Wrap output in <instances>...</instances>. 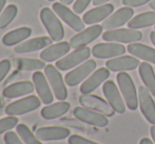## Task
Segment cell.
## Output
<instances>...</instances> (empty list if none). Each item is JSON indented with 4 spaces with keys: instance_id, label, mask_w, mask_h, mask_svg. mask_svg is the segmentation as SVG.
Returning <instances> with one entry per match:
<instances>
[{
    "instance_id": "16",
    "label": "cell",
    "mask_w": 155,
    "mask_h": 144,
    "mask_svg": "<svg viewBox=\"0 0 155 144\" xmlns=\"http://www.w3.org/2000/svg\"><path fill=\"white\" fill-rule=\"evenodd\" d=\"M127 49L118 42L98 43L92 47V55L98 59L115 58L126 53Z\"/></svg>"
},
{
    "instance_id": "6",
    "label": "cell",
    "mask_w": 155,
    "mask_h": 144,
    "mask_svg": "<svg viewBox=\"0 0 155 144\" xmlns=\"http://www.w3.org/2000/svg\"><path fill=\"white\" fill-rule=\"evenodd\" d=\"M143 38V34L138 30L133 29H115L109 30L102 34V39L108 42L118 43H133L138 42Z\"/></svg>"
},
{
    "instance_id": "2",
    "label": "cell",
    "mask_w": 155,
    "mask_h": 144,
    "mask_svg": "<svg viewBox=\"0 0 155 144\" xmlns=\"http://www.w3.org/2000/svg\"><path fill=\"white\" fill-rule=\"evenodd\" d=\"M118 86L120 88L121 95L126 102V105L129 110H135L138 106V97L135 84L131 76L126 72H119L116 76Z\"/></svg>"
},
{
    "instance_id": "32",
    "label": "cell",
    "mask_w": 155,
    "mask_h": 144,
    "mask_svg": "<svg viewBox=\"0 0 155 144\" xmlns=\"http://www.w3.org/2000/svg\"><path fill=\"white\" fill-rule=\"evenodd\" d=\"M18 118L16 116H8L0 119V135L12 130L18 125Z\"/></svg>"
},
{
    "instance_id": "19",
    "label": "cell",
    "mask_w": 155,
    "mask_h": 144,
    "mask_svg": "<svg viewBox=\"0 0 155 144\" xmlns=\"http://www.w3.org/2000/svg\"><path fill=\"white\" fill-rule=\"evenodd\" d=\"M110 76V69L106 67L94 71L80 85V93L81 94H91L95 91L101 83H104Z\"/></svg>"
},
{
    "instance_id": "11",
    "label": "cell",
    "mask_w": 155,
    "mask_h": 144,
    "mask_svg": "<svg viewBox=\"0 0 155 144\" xmlns=\"http://www.w3.org/2000/svg\"><path fill=\"white\" fill-rule=\"evenodd\" d=\"M79 103L84 107L90 108V110H93L95 112L101 113V114L106 115L107 117L114 116L115 110L110 105V103L96 95L82 94L79 97Z\"/></svg>"
},
{
    "instance_id": "37",
    "label": "cell",
    "mask_w": 155,
    "mask_h": 144,
    "mask_svg": "<svg viewBox=\"0 0 155 144\" xmlns=\"http://www.w3.org/2000/svg\"><path fill=\"white\" fill-rule=\"evenodd\" d=\"M151 0H123V4L124 6H130V8H137L146 4Z\"/></svg>"
},
{
    "instance_id": "28",
    "label": "cell",
    "mask_w": 155,
    "mask_h": 144,
    "mask_svg": "<svg viewBox=\"0 0 155 144\" xmlns=\"http://www.w3.org/2000/svg\"><path fill=\"white\" fill-rule=\"evenodd\" d=\"M138 72L145 86L149 89L152 96L155 97V73L152 65L145 61L139 64Z\"/></svg>"
},
{
    "instance_id": "30",
    "label": "cell",
    "mask_w": 155,
    "mask_h": 144,
    "mask_svg": "<svg viewBox=\"0 0 155 144\" xmlns=\"http://www.w3.org/2000/svg\"><path fill=\"white\" fill-rule=\"evenodd\" d=\"M16 133L25 144H43L42 141L37 138L36 134H34L25 123H18V125L16 126Z\"/></svg>"
},
{
    "instance_id": "18",
    "label": "cell",
    "mask_w": 155,
    "mask_h": 144,
    "mask_svg": "<svg viewBox=\"0 0 155 144\" xmlns=\"http://www.w3.org/2000/svg\"><path fill=\"white\" fill-rule=\"evenodd\" d=\"M71 49V45L67 41L56 42L55 44H51L42 50V52L40 53V59L45 62L49 63L53 62V61H57L64 57L65 55H68Z\"/></svg>"
},
{
    "instance_id": "5",
    "label": "cell",
    "mask_w": 155,
    "mask_h": 144,
    "mask_svg": "<svg viewBox=\"0 0 155 144\" xmlns=\"http://www.w3.org/2000/svg\"><path fill=\"white\" fill-rule=\"evenodd\" d=\"M91 56V49L88 46L79 47V49H75L72 53L65 55L64 57L57 60L56 62V67L59 71H69L74 67L78 66L79 64L84 63L87 61L89 57Z\"/></svg>"
},
{
    "instance_id": "42",
    "label": "cell",
    "mask_w": 155,
    "mask_h": 144,
    "mask_svg": "<svg viewBox=\"0 0 155 144\" xmlns=\"http://www.w3.org/2000/svg\"><path fill=\"white\" fill-rule=\"evenodd\" d=\"M150 40H151V42L153 43V45L155 46V30H152L150 33Z\"/></svg>"
},
{
    "instance_id": "25",
    "label": "cell",
    "mask_w": 155,
    "mask_h": 144,
    "mask_svg": "<svg viewBox=\"0 0 155 144\" xmlns=\"http://www.w3.org/2000/svg\"><path fill=\"white\" fill-rule=\"evenodd\" d=\"M128 52L134 57L143 59L146 62H150L155 64V49L148 46L143 43L133 42L130 43L127 47Z\"/></svg>"
},
{
    "instance_id": "3",
    "label": "cell",
    "mask_w": 155,
    "mask_h": 144,
    "mask_svg": "<svg viewBox=\"0 0 155 144\" xmlns=\"http://www.w3.org/2000/svg\"><path fill=\"white\" fill-rule=\"evenodd\" d=\"M41 100L38 96L28 95L27 97H23L21 99L15 100L11 102L5 107V114L8 116H21L29 114L31 112H34L37 108L40 107Z\"/></svg>"
},
{
    "instance_id": "27",
    "label": "cell",
    "mask_w": 155,
    "mask_h": 144,
    "mask_svg": "<svg viewBox=\"0 0 155 144\" xmlns=\"http://www.w3.org/2000/svg\"><path fill=\"white\" fill-rule=\"evenodd\" d=\"M129 29L139 30L155 25V11L154 12H145L134 16L128 23Z\"/></svg>"
},
{
    "instance_id": "39",
    "label": "cell",
    "mask_w": 155,
    "mask_h": 144,
    "mask_svg": "<svg viewBox=\"0 0 155 144\" xmlns=\"http://www.w3.org/2000/svg\"><path fill=\"white\" fill-rule=\"evenodd\" d=\"M139 144H154V142L151 140V139H149V138H147V137H145V138L141 139L140 142H139Z\"/></svg>"
},
{
    "instance_id": "45",
    "label": "cell",
    "mask_w": 155,
    "mask_h": 144,
    "mask_svg": "<svg viewBox=\"0 0 155 144\" xmlns=\"http://www.w3.org/2000/svg\"><path fill=\"white\" fill-rule=\"evenodd\" d=\"M48 1H55V0H48Z\"/></svg>"
},
{
    "instance_id": "12",
    "label": "cell",
    "mask_w": 155,
    "mask_h": 144,
    "mask_svg": "<svg viewBox=\"0 0 155 144\" xmlns=\"http://www.w3.org/2000/svg\"><path fill=\"white\" fill-rule=\"evenodd\" d=\"M102 30H104L102 25H91L90 27L84 29V30H81L78 34H76L75 36L72 37L69 42L70 45H71L72 49H79V47L87 46V45L93 42L95 39H97L101 35Z\"/></svg>"
},
{
    "instance_id": "43",
    "label": "cell",
    "mask_w": 155,
    "mask_h": 144,
    "mask_svg": "<svg viewBox=\"0 0 155 144\" xmlns=\"http://www.w3.org/2000/svg\"><path fill=\"white\" fill-rule=\"evenodd\" d=\"M74 1H76V0H60V2H61L62 4H64V5H70V4H72Z\"/></svg>"
},
{
    "instance_id": "22",
    "label": "cell",
    "mask_w": 155,
    "mask_h": 144,
    "mask_svg": "<svg viewBox=\"0 0 155 144\" xmlns=\"http://www.w3.org/2000/svg\"><path fill=\"white\" fill-rule=\"evenodd\" d=\"M138 58L132 57V56H121V57L111 58L110 60L107 61L106 66L111 72H127L132 71V69H137L139 66Z\"/></svg>"
},
{
    "instance_id": "36",
    "label": "cell",
    "mask_w": 155,
    "mask_h": 144,
    "mask_svg": "<svg viewBox=\"0 0 155 144\" xmlns=\"http://www.w3.org/2000/svg\"><path fill=\"white\" fill-rule=\"evenodd\" d=\"M91 1H93V0H76V1L74 2L73 11L76 14H81V13H84V10L89 6Z\"/></svg>"
},
{
    "instance_id": "1",
    "label": "cell",
    "mask_w": 155,
    "mask_h": 144,
    "mask_svg": "<svg viewBox=\"0 0 155 144\" xmlns=\"http://www.w3.org/2000/svg\"><path fill=\"white\" fill-rule=\"evenodd\" d=\"M40 20L50 38L55 42H60L64 37V29L56 13L49 8H41Z\"/></svg>"
},
{
    "instance_id": "34",
    "label": "cell",
    "mask_w": 155,
    "mask_h": 144,
    "mask_svg": "<svg viewBox=\"0 0 155 144\" xmlns=\"http://www.w3.org/2000/svg\"><path fill=\"white\" fill-rule=\"evenodd\" d=\"M68 143L69 144H99L90 140V139H87L82 136H79V135H71L69 137V139H68Z\"/></svg>"
},
{
    "instance_id": "38",
    "label": "cell",
    "mask_w": 155,
    "mask_h": 144,
    "mask_svg": "<svg viewBox=\"0 0 155 144\" xmlns=\"http://www.w3.org/2000/svg\"><path fill=\"white\" fill-rule=\"evenodd\" d=\"M108 1H110V0H93V4L95 6H98V5H102V4H106Z\"/></svg>"
},
{
    "instance_id": "26",
    "label": "cell",
    "mask_w": 155,
    "mask_h": 144,
    "mask_svg": "<svg viewBox=\"0 0 155 144\" xmlns=\"http://www.w3.org/2000/svg\"><path fill=\"white\" fill-rule=\"evenodd\" d=\"M71 104L67 101H59L55 103H51L49 105H45L41 110V117L45 120H53L60 118L61 116L65 115L69 112Z\"/></svg>"
},
{
    "instance_id": "40",
    "label": "cell",
    "mask_w": 155,
    "mask_h": 144,
    "mask_svg": "<svg viewBox=\"0 0 155 144\" xmlns=\"http://www.w3.org/2000/svg\"><path fill=\"white\" fill-rule=\"evenodd\" d=\"M150 134H151V137L152 139H153V142L155 144V124L151 126V128H150Z\"/></svg>"
},
{
    "instance_id": "4",
    "label": "cell",
    "mask_w": 155,
    "mask_h": 144,
    "mask_svg": "<svg viewBox=\"0 0 155 144\" xmlns=\"http://www.w3.org/2000/svg\"><path fill=\"white\" fill-rule=\"evenodd\" d=\"M45 75L50 83L54 96L59 101H64L68 98V89L65 86V81L63 80L62 75L56 65L49 64L45 67Z\"/></svg>"
},
{
    "instance_id": "41",
    "label": "cell",
    "mask_w": 155,
    "mask_h": 144,
    "mask_svg": "<svg viewBox=\"0 0 155 144\" xmlns=\"http://www.w3.org/2000/svg\"><path fill=\"white\" fill-rule=\"evenodd\" d=\"M5 4H6V0H0V15H1L2 11L4 10Z\"/></svg>"
},
{
    "instance_id": "20",
    "label": "cell",
    "mask_w": 155,
    "mask_h": 144,
    "mask_svg": "<svg viewBox=\"0 0 155 144\" xmlns=\"http://www.w3.org/2000/svg\"><path fill=\"white\" fill-rule=\"evenodd\" d=\"M52 42H53V40L50 37H35V38L29 39V40H25L23 42L16 45L14 47V52L16 54L33 53V52H37L45 49L47 46L51 45Z\"/></svg>"
},
{
    "instance_id": "14",
    "label": "cell",
    "mask_w": 155,
    "mask_h": 144,
    "mask_svg": "<svg viewBox=\"0 0 155 144\" xmlns=\"http://www.w3.org/2000/svg\"><path fill=\"white\" fill-rule=\"evenodd\" d=\"M138 105L147 121L152 125L155 124V102L146 86H139L138 88Z\"/></svg>"
},
{
    "instance_id": "33",
    "label": "cell",
    "mask_w": 155,
    "mask_h": 144,
    "mask_svg": "<svg viewBox=\"0 0 155 144\" xmlns=\"http://www.w3.org/2000/svg\"><path fill=\"white\" fill-rule=\"evenodd\" d=\"M3 140L5 144H25L22 141V139L19 137V135L13 130H10L4 134Z\"/></svg>"
},
{
    "instance_id": "29",
    "label": "cell",
    "mask_w": 155,
    "mask_h": 144,
    "mask_svg": "<svg viewBox=\"0 0 155 144\" xmlns=\"http://www.w3.org/2000/svg\"><path fill=\"white\" fill-rule=\"evenodd\" d=\"M16 66L20 71H27V72H36L41 71L45 69L47 65L45 62L41 59H35V58H19L16 60Z\"/></svg>"
},
{
    "instance_id": "23",
    "label": "cell",
    "mask_w": 155,
    "mask_h": 144,
    "mask_svg": "<svg viewBox=\"0 0 155 144\" xmlns=\"http://www.w3.org/2000/svg\"><path fill=\"white\" fill-rule=\"evenodd\" d=\"M114 11V5L113 4H102L98 5L94 8H91L90 11L86 13L82 17V20L86 24L93 25L96 23L104 21L110 16Z\"/></svg>"
},
{
    "instance_id": "9",
    "label": "cell",
    "mask_w": 155,
    "mask_h": 144,
    "mask_svg": "<svg viewBox=\"0 0 155 144\" xmlns=\"http://www.w3.org/2000/svg\"><path fill=\"white\" fill-rule=\"evenodd\" d=\"M74 117L80 122L90 124V125L96 126V127H104L109 124V120L106 115L101 113L95 112L84 106H77L73 110Z\"/></svg>"
},
{
    "instance_id": "44",
    "label": "cell",
    "mask_w": 155,
    "mask_h": 144,
    "mask_svg": "<svg viewBox=\"0 0 155 144\" xmlns=\"http://www.w3.org/2000/svg\"><path fill=\"white\" fill-rule=\"evenodd\" d=\"M150 8H152V10H154L155 11V0H151V1H150Z\"/></svg>"
},
{
    "instance_id": "13",
    "label": "cell",
    "mask_w": 155,
    "mask_h": 144,
    "mask_svg": "<svg viewBox=\"0 0 155 144\" xmlns=\"http://www.w3.org/2000/svg\"><path fill=\"white\" fill-rule=\"evenodd\" d=\"M102 91H104L107 101L110 103V105L115 112L118 114H124L126 112V102L121 97L118 87L112 80H108L104 82L102 86Z\"/></svg>"
},
{
    "instance_id": "21",
    "label": "cell",
    "mask_w": 155,
    "mask_h": 144,
    "mask_svg": "<svg viewBox=\"0 0 155 144\" xmlns=\"http://www.w3.org/2000/svg\"><path fill=\"white\" fill-rule=\"evenodd\" d=\"M34 91V83L29 80H25V81H18L8 85L3 89L2 95L4 98H8V99H16L19 97L31 95Z\"/></svg>"
},
{
    "instance_id": "24",
    "label": "cell",
    "mask_w": 155,
    "mask_h": 144,
    "mask_svg": "<svg viewBox=\"0 0 155 144\" xmlns=\"http://www.w3.org/2000/svg\"><path fill=\"white\" fill-rule=\"evenodd\" d=\"M32 35V29L29 27H22L8 32L2 37V43L5 46H16L19 43L27 40Z\"/></svg>"
},
{
    "instance_id": "35",
    "label": "cell",
    "mask_w": 155,
    "mask_h": 144,
    "mask_svg": "<svg viewBox=\"0 0 155 144\" xmlns=\"http://www.w3.org/2000/svg\"><path fill=\"white\" fill-rule=\"evenodd\" d=\"M11 61L8 59H3L0 61V83L4 80V78L8 76V74L11 71Z\"/></svg>"
},
{
    "instance_id": "31",
    "label": "cell",
    "mask_w": 155,
    "mask_h": 144,
    "mask_svg": "<svg viewBox=\"0 0 155 144\" xmlns=\"http://www.w3.org/2000/svg\"><path fill=\"white\" fill-rule=\"evenodd\" d=\"M18 14V6L16 4H8L0 15V30L5 29L16 18Z\"/></svg>"
},
{
    "instance_id": "8",
    "label": "cell",
    "mask_w": 155,
    "mask_h": 144,
    "mask_svg": "<svg viewBox=\"0 0 155 144\" xmlns=\"http://www.w3.org/2000/svg\"><path fill=\"white\" fill-rule=\"evenodd\" d=\"M96 69V62L95 60L89 59V60L84 61V63L79 64L78 66H76L74 69H72L71 72L65 75L64 81L67 83V85L69 86H76L79 83L84 82L91 74L95 71Z\"/></svg>"
},
{
    "instance_id": "10",
    "label": "cell",
    "mask_w": 155,
    "mask_h": 144,
    "mask_svg": "<svg viewBox=\"0 0 155 144\" xmlns=\"http://www.w3.org/2000/svg\"><path fill=\"white\" fill-rule=\"evenodd\" d=\"M32 81L34 83L35 91L37 93V96L39 97V99L41 100L43 104L49 105V104L53 103L54 100V93L52 91L50 83L48 81L47 77H45V73L40 71L34 72L32 77Z\"/></svg>"
},
{
    "instance_id": "7",
    "label": "cell",
    "mask_w": 155,
    "mask_h": 144,
    "mask_svg": "<svg viewBox=\"0 0 155 144\" xmlns=\"http://www.w3.org/2000/svg\"><path fill=\"white\" fill-rule=\"evenodd\" d=\"M52 10L56 13V15L65 24H68L75 32H81V30H84L86 23L74 11L70 10L68 5H64L61 2H54L53 5H52Z\"/></svg>"
},
{
    "instance_id": "17",
    "label": "cell",
    "mask_w": 155,
    "mask_h": 144,
    "mask_svg": "<svg viewBox=\"0 0 155 144\" xmlns=\"http://www.w3.org/2000/svg\"><path fill=\"white\" fill-rule=\"evenodd\" d=\"M36 136L41 141H60L71 136V130L62 126H43L36 130Z\"/></svg>"
},
{
    "instance_id": "15",
    "label": "cell",
    "mask_w": 155,
    "mask_h": 144,
    "mask_svg": "<svg viewBox=\"0 0 155 144\" xmlns=\"http://www.w3.org/2000/svg\"><path fill=\"white\" fill-rule=\"evenodd\" d=\"M134 15V10L130 6H124V8L117 10L114 14H111L102 23L104 30H115L117 27H123L127 24L132 19Z\"/></svg>"
}]
</instances>
